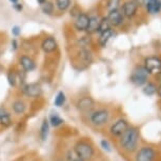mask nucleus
<instances>
[{
	"mask_svg": "<svg viewBox=\"0 0 161 161\" xmlns=\"http://www.w3.org/2000/svg\"><path fill=\"white\" fill-rule=\"evenodd\" d=\"M79 55H80V58L84 63H90L92 61V54H91V52L86 47H83L81 48L80 52H79Z\"/></svg>",
	"mask_w": 161,
	"mask_h": 161,
	"instance_id": "nucleus-21",
	"label": "nucleus"
},
{
	"mask_svg": "<svg viewBox=\"0 0 161 161\" xmlns=\"http://www.w3.org/2000/svg\"><path fill=\"white\" fill-rule=\"evenodd\" d=\"M157 95L159 96V98H161V83L159 84V86L157 87Z\"/></svg>",
	"mask_w": 161,
	"mask_h": 161,
	"instance_id": "nucleus-34",
	"label": "nucleus"
},
{
	"mask_svg": "<svg viewBox=\"0 0 161 161\" xmlns=\"http://www.w3.org/2000/svg\"><path fill=\"white\" fill-rule=\"evenodd\" d=\"M57 48V41L53 37H47L44 38L41 42V50L44 53H53Z\"/></svg>",
	"mask_w": 161,
	"mask_h": 161,
	"instance_id": "nucleus-13",
	"label": "nucleus"
},
{
	"mask_svg": "<svg viewBox=\"0 0 161 161\" xmlns=\"http://www.w3.org/2000/svg\"><path fill=\"white\" fill-rule=\"evenodd\" d=\"M73 161H84V160H82V159H80V158H77V159H74Z\"/></svg>",
	"mask_w": 161,
	"mask_h": 161,
	"instance_id": "nucleus-38",
	"label": "nucleus"
},
{
	"mask_svg": "<svg viewBox=\"0 0 161 161\" xmlns=\"http://www.w3.org/2000/svg\"><path fill=\"white\" fill-rule=\"evenodd\" d=\"M20 33V29L18 28V26H14L13 29H12V34L15 35V36H18Z\"/></svg>",
	"mask_w": 161,
	"mask_h": 161,
	"instance_id": "nucleus-32",
	"label": "nucleus"
},
{
	"mask_svg": "<svg viewBox=\"0 0 161 161\" xmlns=\"http://www.w3.org/2000/svg\"><path fill=\"white\" fill-rule=\"evenodd\" d=\"M25 103L23 101H21V100H16L14 103H13V110L16 114L20 115V114H23L24 112H25Z\"/></svg>",
	"mask_w": 161,
	"mask_h": 161,
	"instance_id": "nucleus-20",
	"label": "nucleus"
},
{
	"mask_svg": "<svg viewBox=\"0 0 161 161\" xmlns=\"http://www.w3.org/2000/svg\"><path fill=\"white\" fill-rule=\"evenodd\" d=\"M8 83L11 84L12 86H16V81H17V76L14 74V73H8Z\"/></svg>",
	"mask_w": 161,
	"mask_h": 161,
	"instance_id": "nucleus-29",
	"label": "nucleus"
},
{
	"mask_svg": "<svg viewBox=\"0 0 161 161\" xmlns=\"http://www.w3.org/2000/svg\"><path fill=\"white\" fill-rule=\"evenodd\" d=\"M37 1H38L39 4H42V3H44V2L47 1V0H37Z\"/></svg>",
	"mask_w": 161,
	"mask_h": 161,
	"instance_id": "nucleus-36",
	"label": "nucleus"
},
{
	"mask_svg": "<svg viewBox=\"0 0 161 161\" xmlns=\"http://www.w3.org/2000/svg\"><path fill=\"white\" fill-rule=\"evenodd\" d=\"M50 121H51V123H52V125H53V126H59L60 124L63 123V119H62V118H60L57 114L51 115Z\"/></svg>",
	"mask_w": 161,
	"mask_h": 161,
	"instance_id": "nucleus-26",
	"label": "nucleus"
},
{
	"mask_svg": "<svg viewBox=\"0 0 161 161\" xmlns=\"http://www.w3.org/2000/svg\"><path fill=\"white\" fill-rule=\"evenodd\" d=\"M160 2H161V0H160Z\"/></svg>",
	"mask_w": 161,
	"mask_h": 161,
	"instance_id": "nucleus-40",
	"label": "nucleus"
},
{
	"mask_svg": "<svg viewBox=\"0 0 161 161\" xmlns=\"http://www.w3.org/2000/svg\"><path fill=\"white\" fill-rule=\"evenodd\" d=\"M144 7L148 14L155 15L161 11V2L160 0H147V4Z\"/></svg>",
	"mask_w": 161,
	"mask_h": 161,
	"instance_id": "nucleus-15",
	"label": "nucleus"
},
{
	"mask_svg": "<svg viewBox=\"0 0 161 161\" xmlns=\"http://www.w3.org/2000/svg\"><path fill=\"white\" fill-rule=\"evenodd\" d=\"M138 8V4L134 0H127V1H125L122 4V8H121L120 11L125 18L132 19V18H134L137 15Z\"/></svg>",
	"mask_w": 161,
	"mask_h": 161,
	"instance_id": "nucleus-5",
	"label": "nucleus"
},
{
	"mask_svg": "<svg viewBox=\"0 0 161 161\" xmlns=\"http://www.w3.org/2000/svg\"><path fill=\"white\" fill-rule=\"evenodd\" d=\"M106 17H108V21H110L111 25L114 26V28L120 26L124 21V16H123V14L121 13V11L119 8H115V10L108 11V15Z\"/></svg>",
	"mask_w": 161,
	"mask_h": 161,
	"instance_id": "nucleus-8",
	"label": "nucleus"
},
{
	"mask_svg": "<svg viewBox=\"0 0 161 161\" xmlns=\"http://www.w3.org/2000/svg\"><path fill=\"white\" fill-rule=\"evenodd\" d=\"M71 5V0H56V7L60 12H64Z\"/></svg>",
	"mask_w": 161,
	"mask_h": 161,
	"instance_id": "nucleus-22",
	"label": "nucleus"
},
{
	"mask_svg": "<svg viewBox=\"0 0 161 161\" xmlns=\"http://www.w3.org/2000/svg\"><path fill=\"white\" fill-rule=\"evenodd\" d=\"M65 95H64V93L63 92H59L58 94H57V96H56V98L55 100H54V104H55L56 106H62L63 104L65 103Z\"/></svg>",
	"mask_w": 161,
	"mask_h": 161,
	"instance_id": "nucleus-25",
	"label": "nucleus"
},
{
	"mask_svg": "<svg viewBox=\"0 0 161 161\" xmlns=\"http://www.w3.org/2000/svg\"><path fill=\"white\" fill-rule=\"evenodd\" d=\"M0 123L2 124L3 126H8L11 124V117H10V115H8V113L5 114V115H3L1 118H0Z\"/></svg>",
	"mask_w": 161,
	"mask_h": 161,
	"instance_id": "nucleus-28",
	"label": "nucleus"
},
{
	"mask_svg": "<svg viewBox=\"0 0 161 161\" xmlns=\"http://www.w3.org/2000/svg\"><path fill=\"white\" fill-rule=\"evenodd\" d=\"M23 93L25 96L31 98H37L42 94V89L38 83H29L23 86Z\"/></svg>",
	"mask_w": 161,
	"mask_h": 161,
	"instance_id": "nucleus-11",
	"label": "nucleus"
},
{
	"mask_svg": "<svg viewBox=\"0 0 161 161\" xmlns=\"http://www.w3.org/2000/svg\"><path fill=\"white\" fill-rule=\"evenodd\" d=\"M100 144H101V147L103 148L104 151L106 152H111L112 151V148H111V144L108 143V140H101V142H100Z\"/></svg>",
	"mask_w": 161,
	"mask_h": 161,
	"instance_id": "nucleus-30",
	"label": "nucleus"
},
{
	"mask_svg": "<svg viewBox=\"0 0 161 161\" xmlns=\"http://www.w3.org/2000/svg\"><path fill=\"white\" fill-rule=\"evenodd\" d=\"M120 1H121V0H108V5H106V8H108V11L118 8H119Z\"/></svg>",
	"mask_w": 161,
	"mask_h": 161,
	"instance_id": "nucleus-27",
	"label": "nucleus"
},
{
	"mask_svg": "<svg viewBox=\"0 0 161 161\" xmlns=\"http://www.w3.org/2000/svg\"><path fill=\"white\" fill-rule=\"evenodd\" d=\"M157 86L154 82H151V81H147V83L143 86V89H142V93L147 96H154L155 94H157Z\"/></svg>",
	"mask_w": 161,
	"mask_h": 161,
	"instance_id": "nucleus-18",
	"label": "nucleus"
},
{
	"mask_svg": "<svg viewBox=\"0 0 161 161\" xmlns=\"http://www.w3.org/2000/svg\"><path fill=\"white\" fill-rule=\"evenodd\" d=\"M74 150L78 158L82 160H89L94 156V148L92 147V145L86 143V142H78L75 145Z\"/></svg>",
	"mask_w": 161,
	"mask_h": 161,
	"instance_id": "nucleus-3",
	"label": "nucleus"
},
{
	"mask_svg": "<svg viewBox=\"0 0 161 161\" xmlns=\"http://www.w3.org/2000/svg\"><path fill=\"white\" fill-rule=\"evenodd\" d=\"M47 134H48V121L47 119H44L43 122L41 124V130H40V135H41L42 140H47Z\"/></svg>",
	"mask_w": 161,
	"mask_h": 161,
	"instance_id": "nucleus-24",
	"label": "nucleus"
},
{
	"mask_svg": "<svg viewBox=\"0 0 161 161\" xmlns=\"http://www.w3.org/2000/svg\"><path fill=\"white\" fill-rule=\"evenodd\" d=\"M90 16L86 13H79L74 21V28L78 32H86L89 25Z\"/></svg>",
	"mask_w": 161,
	"mask_h": 161,
	"instance_id": "nucleus-9",
	"label": "nucleus"
},
{
	"mask_svg": "<svg viewBox=\"0 0 161 161\" xmlns=\"http://www.w3.org/2000/svg\"><path fill=\"white\" fill-rule=\"evenodd\" d=\"M134 1L138 4V7H144V5L147 4V0H134Z\"/></svg>",
	"mask_w": 161,
	"mask_h": 161,
	"instance_id": "nucleus-31",
	"label": "nucleus"
},
{
	"mask_svg": "<svg viewBox=\"0 0 161 161\" xmlns=\"http://www.w3.org/2000/svg\"><path fill=\"white\" fill-rule=\"evenodd\" d=\"M76 105H77V108L80 112L86 113V112L93 110V108L95 106V101L91 97H83V98L78 100Z\"/></svg>",
	"mask_w": 161,
	"mask_h": 161,
	"instance_id": "nucleus-12",
	"label": "nucleus"
},
{
	"mask_svg": "<svg viewBox=\"0 0 161 161\" xmlns=\"http://www.w3.org/2000/svg\"><path fill=\"white\" fill-rule=\"evenodd\" d=\"M129 122L125 119H119L111 126V134L116 137H120L125 130L129 129Z\"/></svg>",
	"mask_w": 161,
	"mask_h": 161,
	"instance_id": "nucleus-10",
	"label": "nucleus"
},
{
	"mask_svg": "<svg viewBox=\"0 0 161 161\" xmlns=\"http://www.w3.org/2000/svg\"><path fill=\"white\" fill-rule=\"evenodd\" d=\"M108 118H110V113L106 110H98L91 115V122H92L94 125L100 126L105 124L108 121Z\"/></svg>",
	"mask_w": 161,
	"mask_h": 161,
	"instance_id": "nucleus-6",
	"label": "nucleus"
},
{
	"mask_svg": "<svg viewBox=\"0 0 161 161\" xmlns=\"http://www.w3.org/2000/svg\"><path fill=\"white\" fill-rule=\"evenodd\" d=\"M57 161H62V160H57Z\"/></svg>",
	"mask_w": 161,
	"mask_h": 161,
	"instance_id": "nucleus-39",
	"label": "nucleus"
},
{
	"mask_svg": "<svg viewBox=\"0 0 161 161\" xmlns=\"http://www.w3.org/2000/svg\"><path fill=\"white\" fill-rule=\"evenodd\" d=\"M111 28H112V25H111L110 21H108V17H103L99 21V25H98V30H97V33L101 34V33L108 31V30L111 29Z\"/></svg>",
	"mask_w": 161,
	"mask_h": 161,
	"instance_id": "nucleus-19",
	"label": "nucleus"
},
{
	"mask_svg": "<svg viewBox=\"0 0 161 161\" xmlns=\"http://www.w3.org/2000/svg\"><path fill=\"white\" fill-rule=\"evenodd\" d=\"M19 62H20L21 68L23 69L24 72H32L33 69L36 68L35 61L29 56H25V55L22 56L19 59Z\"/></svg>",
	"mask_w": 161,
	"mask_h": 161,
	"instance_id": "nucleus-16",
	"label": "nucleus"
},
{
	"mask_svg": "<svg viewBox=\"0 0 161 161\" xmlns=\"http://www.w3.org/2000/svg\"><path fill=\"white\" fill-rule=\"evenodd\" d=\"M7 114V111L5 110H3V108H0V118H1L3 115H5Z\"/></svg>",
	"mask_w": 161,
	"mask_h": 161,
	"instance_id": "nucleus-35",
	"label": "nucleus"
},
{
	"mask_svg": "<svg viewBox=\"0 0 161 161\" xmlns=\"http://www.w3.org/2000/svg\"><path fill=\"white\" fill-rule=\"evenodd\" d=\"M41 10L44 14L47 15H52L54 12V5L50 1H45L44 3L41 4Z\"/></svg>",
	"mask_w": 161,
	"mask_h": 161,
	"instance_id": "nucleus-23",
	"label": "nucleus"
},
{
	"mask_svg": "<svg viewBox=\"0 0 161 161\" xmlns=\"http://www.w3.org/2000/svg\"><path fill=\"white\" fill-rule=\"evenodd\" d=\"M143 66L148 74H157L161 71V58L158 56H148L144 59Z\"/></svg>",
	"mask_w": 161,
	"mask_h": 161,
	"instance_id": "nucleus-4",
	"label": "nucleus"
},
{
	"mask_svg": "<svg viewBox=\"0 0 161 161\" xmlns=\"http://www.w3.org/2000/svg\"><path fill=\"white\" fill-rule=\"evenodd\" d=\"M99 39H98V42H99V45L101 47H105L106 44L108 43V41L111 40L112 38L114 37L115 35H116V32L114 31L113 29H108V31L101 33V34H99Z\"/></svg>",
	"mask_w": 161,
	"mask_h": 161,
	"instance_id": "nucleus-14",
	"label": "nucleus"
},
{
	"mask_svg": "<svg viewBox=\"0 0 161 161\" xmlns=\"http://www.w3.org/2000/svg\"><path fill=\"white\" fill-rule=\"evenodd\" d=\"M99 21L100 18L96 15H92L90 16L89 19V25L86 28V33L87 34H93V33H96L97 30H98V25H99Z\"/></svg>",
	"mask_w": 161,
	"mask_h": 161,
	"instance_id": "nucleus-17",
	"label": "nucleus"
},
{
	"mask_svg": "<svg viewBox=\"0 0 161 161\" xmlns=\"http://www.w3.org/2000/svg\"><path fill=\"white\" fill-rule=\"evenodd\" d=\"M120 144L124 151L132 153L136 150L139 140V132L135 127H130L120 136Z\"/></svg>",
	"mask_w": 161,
	"mask_h": 161,
	"instance_id": "nucleus-1",
	"label": "nucleus"
},
{
	"mask_svg": "<svg viewBox=\"0 0 161 161\" xmlns=\"http://www.w3.org/2000/svg\"><path fill=\"white\" fill-rule=\"evenodd\" d=\"M148 73L145 69L143 65H137L133 69L132 74H130V80L134 86H143L148 80Z\"/></svg>",
	"mask_w": 161,
	"mask_h": 161,
	"instance_id": "nucleus-2",
	"label": "nucleus"
},
{
	"mask_svg": "<svg viewBox=\"0 0 161 161\" xmlns=\"http://www.w3.org/2000/svg\"><path fill=\"white\" fill-rule=\"evenodd\" d=\"M10 1L12 2V3H13V4H14V3H17V2H18V1H19V0H10Z\"/></svg>",
	"mask_w": 161,
	"mask_h": 161,
	"instance_id": "nucleus-37",
	"label": "nucleus"
},
{
	"mask_svg": "<svg viewBox=\"0 0 161 161\" xmlns=\"http://www.w3.org/2000/svg\"><path fill=\"white\" fill-rule=\"evenodd\" d=\"M13 5H14V8H16L17 11H21V10H22V5H21L20 3H18V2H17V3H14Z\"/></svg>",
	"mask_w": 161,
	"mask_h": 161,
	"instance_id": "nucleus-33",
	"label": "nucleus"
},
{
	"mask_svg": "<svg viewBox=\"0 0 161 161\" xmlns=\"http://www.w3.org/2000/svg\"><path fill=\"white\" fill-rule=\"evenodd\" d=\"M157 153L150 147H141L136 155V161H155Z\"/></svg>",
	"mask_w": 161,
	"mask_h": 161,
	"instance_id": "nucleus-7",
	"label": "nucleus"
}]
</instances>
